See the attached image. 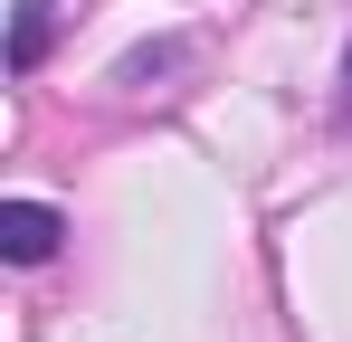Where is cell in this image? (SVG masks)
Returning <instances> with one entry per match:
<instances>
[{"label":"cell","mask_w":352,"mask_h":342,"mask_svg":"<svg viewBox=\"0 0 352 342\" xmlns=\"http://www.w3.org/2000/svg\"><path fill=\"white\" fill-rule=\"evenodd\" d=\"M58 238H67V219L48 209V200H10V209H0V257H10V266L58 257Z\"/></svg>","instance_id":"1"},{"label":"cell","mask_w":352,"mask_h":342,"mask_svg":"<svg viewBox=\"0 0 352 342\" xmlns=\"http://www.w3.org/2000/svg\"><path fill=\"white\" fill-rule=\"evenodd\" d=\"M58 38V0H10V67H38Z\"/></svg>","instance_id":"2"},{"label":"cell","mask_w":352,"mask_h":342,"mask_svg":"<svg viewBox=\"0 0 352 342\" xmlns=\"http://www.w3.org/2000/svg\"><path fill=\"white\" fill-rule=\"evenodd\" d=\"M343 124H352V57H343Z\"/></svg>","instance_id":"3"}]
</instances>
